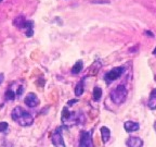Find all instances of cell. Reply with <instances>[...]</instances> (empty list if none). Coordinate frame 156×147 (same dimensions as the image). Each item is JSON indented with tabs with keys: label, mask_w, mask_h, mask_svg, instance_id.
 <instances>
[{
	"label": "cell",
	"mask_w": 156,
	"mask_h": 147,
	"mask_svg": "<svg viewBox=\"0 0 156 147\" xmlns=\"http://www.w3.org/2000/svg\"><path fill=\"white\" fill-rule=\"evenodd\" d=\"M13 121L20 124L21 126H30L34 123V118L28 111H26L24 108L16 106L11 112Z\"/></svg>",
	"instance_id": "obj_1"
},
{
	"label": "cell",
	"mask_w": 156,
	"mask_h": 147,
	"mask_svg": "<svg viewBox=\"0 0 156 147\" xmlns=\"http://www.w3.org/2000/svg\"><path fill=\"white\" fill-rule=\"evenodd\" d=\"M128 95V91L125 85H118L111 92V99L116 105H122L125 103Z\"/></svg>",
	"instance_id": "obj_2"
},
{
	"label": "cell",
	"mask_w": 156,
	"mask_h": 147,
	"mask_svg": "<svg viewBox=\"0 0 156 147\" xmlns=\"http://www.w3.org/2000/svg\"><path fill=\"white\" fill-rule=\"evenodd\" d=\"M62 122H63L64 127H69L74 124H78L79 121V115L78 113H74L67 109V107L63 108L62 111Z\"/></svg>",
	"instance_id": "obj_3"
},
{
	"label": "cell",
	"mask_w": 156,
	"mask_h": 147,
	"mask_svg": "<svg viewBox=\"0 0 156 147\" xmlns=\"http://www.w3.org/2000/svg\"><path fill=\"white\" fill-rule=\"evenodd\" d=\"M126 71V68L125 66H116V68H113L112 70H110L108 72H106V74L104 75V80L107 84L112 83V82L116 81Z\"/></svg>",
	"instance_id": "obj_4"
},
{
	"label": "cell",
	"mask_w": 156,
	"mask_h": 147,
	"mask_svg": "<svg viewBox=\"0 0 156 147\" xmlns=\"http://www.w3.org/2000/svg\"><path fill=\"white\" fill-rule=\"evenodd\" d=\"M79 147H94L92 142L91 132L81 131L80 137H79Z\"/></svg>",
	"instance_id": "obj_5"
},
{
	"label": "cell",
	"mask_w": 156,
	"mask_h": 147,
	"mask_svg": "<svg viewBox=\"0 0 156 147\" xmlns=\"http://www.w3.org/2000/svg\"><path fill=\"white\" fill-rule=\"evenodd\" d=\"M51 142L54 145V147H65V143H64L63 140L61 127H58L53 132V134L51 136Z\"/></svg>",
	"instance_id": "obj_6"
},
{
	"label": "cell",
	"mask_w": 156,
	"mask_h": 147,
	"mask_svg": "<svg viewBox=\"0 0 156 147\" xmlns=\"http://www.w3.org/2000/svg\"><path fill=\"white\" fill-rule=\"evenodd\" d=\"M24 103L26 104L27 107L29 108H35L40 104V100H39L38 96L36 95L35 93H28L26 95L24 99Z\"/></svg>",
	"instance_id": "obj_7"
},
{
	"label": "cell",
	"mask_w": 156,
	"mask_h": 147,
	"mask_svg": "<svg viewBox=\"0 0 156 147\" xmlns=\"http://www.w3.org/2000/svg\"><path fill=\"white\" fill-rule=\"evenodd\" d=\"M128 147H143V141L140 137L130 136L126 142Z\"/></svg>",
	"instance_id": "obj_8"
},
{
	"label": "cell",
	"mask_w": 156,
	"mask_h": 147,
	"mask_svg": "<svg viewBox=\"0 0 156 147\" xmlns=\"http://www.w3.org/2000/svg\"><path fill=\"white\" fill-rule=\"evenodd\" d=\"M124 127L126 132L131 133V132H136V131L139 130L140 124L138 122H134V121H126L124 124Z\"/></svg>",
	"instance_id": "obj_9"
},
{
	"label": "cell",
	"mask_w": 156,
	"mask_h": 147,
	"mask_svg": "<svg viewBox=\"0 0 156 147\" xmlns=\"http://www.w3.org/2000/svg\"><path fill=\"white\" fill-rule=\"evenodd\" d=\"M25 28V35L27 37H32L34 35V22L30 21V20H26V22L24 24V27Z\"/></svg>",
	"instance_id": "obj_10"
},
{
	"label": "cell",
	"mask_w": 156,
	"mask_h": 147,
	"mask_svg": "<svg viewBox=\"0 0 156 147\" xmlns=\"http://www.w3.org/2000/svg\"><path fill=\"white\" fill-rule=\"evenodd\" d=\"M101 136H102L103 143H107L111 138V131L107 126H102L101 127Z\"/></svg>",
	"instance_id": "obj_11"
},
{
	"label": "cell",
	"mask_w": 156,
	"mask_h": 147,
	"mask_svg": "<svg viewBox=\"0 0 156 147\" xmlns=\"http://www.w3.org/2000/svg\"><path fill=\"white\" fill-rule=\"evenodd\" d=\"M25 22H26V17H25L23 14H21L13 20V25L16 26V27H19V28H23V27H24Z\"/></svg>",
	"instance_id": "obj_12"
},
{
	"label": "cell",
	"mask_w": 156,
	"mask_h": 147,
	"mask_svg": "<svg viewBox=\"0 0 156 147\" xmlns=\"http://www.w3.org/2000/svg\"><path fill=\"white\" fill-rule=\"evenodd\" d=\"M83 60H78V61L76 62L73 66H72L71 72H72V74H78V73H80V72L83 71Z\"/></svg>",
	"instance_id": "obj_13"
},
{
	"label": "cell",
	"mask_w": 156,
	"mask_h": 147,
	"mask_svg": "<svg viewBox=\"0 0 156 147\" xmlns=\"http://www.w3.org/2000/svg\"><path fill=\"white\" fill-rule=\"evenodd\" d=\"M85 77H83L80 82H78L77 85H76V87H75V95L77 96V97H80V96L83 94V91H85V87H83V80H85Z\"/></svg>",
	"instance_id": "obj_14"
},
{
	"label": "cell",
	"mask_w": 156,
	"mask_h": 147,
	"mask_svg": "<svg viewBox=\"0 0 156 147\" xmlns=\"http://www.w3.org/2000/svg\"><path fill=\"white\" fill-rule=\"evenodd\" d=\"M102 97V89L99 86H95L93 88V100L94 101H99Z\"/></svg>",
	"instance_id": "obj_15"
},
{
	"label": "cell",
	"mask_w": 156,
	"mask_h": 147,
	"mask_svg": "<svg viewBox=\"0 0 156 147\" xmlns=\"http://www.w3.org/2000/svg\"><path fill=\"white\" fill-rule=\"evenodd\" d=\"M5 100L12 101V100H14L15 97H16V93H14L11 88H9V89H7V92H5Z\"/></svg>",
	"instance_id": "obj_16"
},
{
	"label": "cell",
	"mask_w": 156,
	"mask_h": 147,
	"mask_svg": "<svg viewBox=\"0 0 156 147\" xmlns=\"http://www.w3.org/2000/svg\"><path fill=\"white\" fill-rule=\"evenodd\" d=\"M147 107L152 110L156 109V96L154 95H150L149 101H147Z\"/></svg>",
	"instance_id": "obj_17"
},
{
	"label": "cell",
	"mask_w": 156,
	"mask_h": 147,
	"mask_svg": "<svg viewBox=\"0 0 156 147\" xmlns=\"http://www.w3.org/2000/svg\"><path fill=\"white\" fill-rule=\"evenodd\" d=\"M9 127V124L7 122H0V133H3L8 130Z\"/></svg>",
	"instance_id": "obj_18"
},
{
	"label": "cell",
	"mask_w": 156,
	"mask_h": 147,
	"mask_svg": "<svg viewBox=\"0 0 156 147\" xmlns=\"http://www.w3.org/2000/svg\"><path fill=\"white\" fill-rule=\"evenodd\" d=\"M0 147H13V144L9 141H3L1 144H0Z\"/></svg>",
	"instance_id": "obj_19"
},
{
	"label": "cell",
	"mask_w": 156,
	"mask_h": 147,
	"mask_svg": "<svg viewBox=\"0 0 156 147\" xmlns=\"http://www.w3.org/2000/svg\"><path fill=\"white\" fill-rule=\"evenodd\" d=\"M23 92H24V87H23L22 85L17 86V92H16V97H21V95L23 94Z\"/></svg>",
	"instance_id": "obj_20"
},
{
	"label": "cell",
	"mask_w": 156,
	"mask_h": 147,
	"mask_svg": "<svg viewBox=\"0 0 156 147\" xmlns=\"http://www.w3.org/2000/svg\"><path fill=\"white\" fill-rule=\"evenodd\" d=\"M76 103H78V100L77 99H73V100H69L67 103V106H69V107H71V106H73L74 104H76Z\"/></svg>",
	"instance_id": "obj_21"
},
{
	"label": "cell",
	"mask_w": 156,
	"mask_h": 147,
	"mask_svg": "<svg viewBox=\"0 0 156 147\" xmlns=\"http://www.w3.org/2000/svg\"><path fill=\"white\" fill-rule=\"evenodd\" d=\"M3 81H5V74L0 73V85L3 83Z\"/></svg>",
	"instance_id": "obj_22"
},
{
	"label": "cell",
	"mask_w": 156,
	"mask_h": 147,
	"mask_svg": "<svg viewBox=\"0 0 156 147\" xmlns=\"http://www.w3.org/2000/svg\"><path fill=\"white\" fill-rule=\"evenodd\" d=\"M145 34H146V35H150L151 37H154V35L152 34V32H150V31H149V32H147V31H145Z\"/></svg>",
	"instance_id": "obj_23"
},
{
	"label": "cell",
	"mask_w": 156,
	"mask_h": 147,
	"mask_svg": "<svg viewBox=\"0 0 156 147\" xmlns=\"http://www.w3.org/2000/svg\"><path fill=\"white\" fill-rule=\"evenodd\" d=\"M151 95H154V96H156V88H155V89H153V91L151 92Z\"/></svg>",
	"instance_id": "obj_24"
},
{
	"label": "cell",
	"mask_w": 156,
	"mask_h": 147,
	"mask_svg": "<svg viewBox=\"0 0 156 147\" xmlns=\"http://www.w3.org/2000/svg\"><path fill=\"white\" fill-rule=\"evenodd\" d=\"M154 130H155V131H156V122H155V123H154Z\"/></svg>",
	"instance_id": "obj_25"
},
{
	"label": "cell",
	"mask_w": 156,
	"mask_h": 147,
	"mask_svg": "<svg viewBox=\"0 0 156 147\" xmlns=\"http://www.w3.org/2000/svg\"><path fill=\"white\" fill-rule=\"evenodd\" d=\"M2 1H3V0H0V2H2Z\"/></svg>",
	"instance_id": "obj_26"
}]
</instances>
